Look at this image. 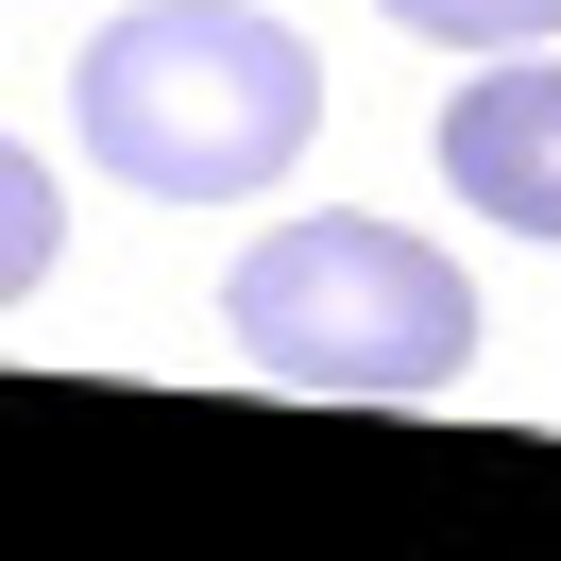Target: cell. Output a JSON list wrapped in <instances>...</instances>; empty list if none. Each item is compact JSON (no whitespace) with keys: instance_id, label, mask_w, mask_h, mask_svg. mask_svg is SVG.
Returning <instances> with one entry per match:
<instances>
[{"instance_id":"1","label":"cell","mask_w":561,"mask_h":561,"mask_svg":"<svg viewBox=\"0 0 561 561\" xmlns=\"http://www.w3.org/2000/svg\"><path fill=\"white\" fill-rule=\"evenodd\" d=\"M69 137L137 205H255L323 137V51L273 0H137L69 69Z\"/></svg>"},{"instance_id":"4","label":"cell","mask_w":561,"mask_h":561,"mask_svg":"<svg viewBox=\"0 0 561 561\" xmlns=\"http://www.w3.org/2000/svg\"><path fill=\"white\" fill-rule=\"evenodd\" d=\"M391 35H425V51H545L561 35V0H375Z\"/></svg>"},{"instance_id":"2","label":"cell","mask_w":561,"mask_h":561,"mask_svg":"<svg viewBox=\"0 0 561 561\" xmlns=\"http://www.w3.org/2000/svg\"><path fill=\"white\" fill-rule=\"evenodd\" d=\"M221 341H239L273 391L443 409V391L477 375L493 307H477V273H459L443 239H409V221H375V205H323V221L239 239V273H221Z\"/></svg>"},{"instance_id":"5","label":"cell","mask_w":561,"mask_h":561,"mask_svg":"<svg viewBox=\"0 0 561 561\" xmlns=\"http://www.w3.org/2000/svg\"><path fill=\"white\" fill-rule=\"evenodd\" d=\"M0 289H51V153H0Z\"/></svg>"},{"instance_id":"3","label":"cell","mask_w":561,"mask_h":561,"mask_svg":"<svg viewBox=\"0 0 561 561\" xmlns=\"http://www.w3.org/2000/svg\"><path fill=\"white\" fill-rule=\"evenodd\" d=\"M443 187L511 239H561V51H477V85H443Z\"/></svg>"}]
</instances>
